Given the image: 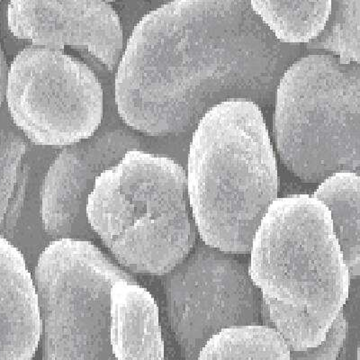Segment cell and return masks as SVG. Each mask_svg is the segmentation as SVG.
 <instances>
[{
	"instance_id": "cell-17",
	"label": "cell",
	"mask_w": 360,
	"mask_h": 360,
	"mask_svg": "<svg viewBox=\"0 0 360 360\" xmlns=\"http://www.w3.org/2000/svg\"><path fill=\"white\" fill-rule=\"evenodd\" d=\"M20 158L18 148L0 144V236L14 228L24 202V188L18 176Z\"/></svg>"
},
{
	"instance_id": "cell-15",
	"label": "cell",
	"mask_w": 360,
	"mask_h": 360,
	"mask_svg": "<svg viewBox=\"0 0 360 360\" xmlns=\"http://www.w3.org/2000/svg\"><path fill=\"white\" fill-rule=\"evenodd\" d=\"M290 349L275 328L243 324L224 328L209 339L198 359H290Z\"/></svg>"
},
{
	"instance_id": "cell-2",
	"label": "cell",
	"mask_w": 360,
	"mask_h": 360,
	"mask_svg": "<svg viewBox=\"0 0 360 360\" xmlns=\"http://www.w3.org/2000/svg\"><path fill=\"white\" fill-rule=\"evenodd\" d=\"M250 254V278L289 349L320 345L348 301L350 285L329 208L309 195L276 198Z\"/></svg>"
},
{
	"instance_id": "cell-5",
	"label": "cell",
	"mask_w": 360,
	"mask_h": 360,
	"mask_svg": "<svg viewBox=\"0 0 360 360\" xmlns=\"http://www.w3.org/2000/svg\"><path fill=\"white\" fill-rule=\"evenodd\" d=\"M274 105L276 150L289 172L307 183L359 175V63L305 54L283 74Z\"/></svg>"
},
{
	"instance_id": "cell-16",
	"label": "cell",
	"mask_w": 360,
	"mask_h": 360,
	"mask_svg": "<svg viewBox=\"0 0 360 360\" xmlns=\"http://www.w3.org/2000/svg\"><path fill=\"white\" fill-rule=\"evenodd\" d=\"M360 0H332L320 34L304 44L307 50L330 51L343 63H360Z\"/></svg>"
},
{
	"instance_id": "cell-4",
	"label": "cell",
	"mask_w": 360,
	"mask_h": 360,
	"mask_svg": "<svg viewBox=\"0 0 360 360\" xmlns=\"http://www.w3.org/2000/svg\"><path fill=\"white\" fill-rule=\"evenodd\" d=\"M86 217L119 264L164 276L191 252L198 236L186 169L172 158L131 150L96 178Z\"/></svg>"
},
{
	"instance_id": "cell-10",
	"label": "cell",
	"mask_w": 360,
	"mask_h": 360,
	"mask_svg": "<svg viewBox=\"0 0 360 360\" xmlns=\"http://www.w3.org/2000/svg\"><path fill=\"white\" fill-rule=\"evenodd\" d=\"M107 159L69 150L51 167L41 191L45 231L57 239L90 240L96 234L86 217V204L96 178L107 169Z\"/></svg>"
},
{
	"instance_id": "cell-18",
	"label": "cell",
	"mask_w": 360,
	"mask_h": 360,
	"mask_svg": "<svg viewBox=\"0 0 360 360\" xmlns=\"http://www.w3.org/2000/svg\"><path fill=\"white\" fill-rule=\"evenodd\" d=\"M349 333V323L343 309L337 315L326 334V340L314 348L307 350H291L290 359L333 360L338 358Z\"/></svg>"
},
{
	"instance_id": "cell-13",
	"label": "cell",
	"mask_w": 360,
	"mask_h": 360,
	"mask_svg": "<svg viewBox=\"0 0 360 360\" xmlns=\"http://www.w3.org/2000/svg\"><path fill=\"white\" fill-rule=\"evenodd\" d=\"M359 195V175L350 172L330 176L313 195L329 208L350 278H358L360 274Z\"/></svg>"
},
{
	"instance_id": "cell-1",
	"label": "cell",
	"mask_w": 360,
	"mask_h": 360,
	"mask_svg": "<svg viewBox=\"0 0 360 360\" xmlns=\"http://www.w3.org/2000/svg\"><path fill=\"white\" fill-rule=\"evenodd\" d=\"M307 51L278 40L250 0H173L134 29L115 78L119 115L168 136L193 134L221 102L272 108L283 74Z\"/></svg>"
},
{
	"instance_id": "cell-21",
	"label": "cell",
	"mask_w": 360,
	"mask_h": 360,
	"mask_svg": "<svg viewBox=\"0 0 360 360\" xmlns=\"http://www.w3.org/2000/svg\"><path fill=\"white\" fill-rule=\"evenodd\" d=\"M0 1H1V0H0Z\"/></svg>"
},
{
	"instance_id": "cell-8",
	"label": "cell",
	"mask_w": 360,
	"mask_h": 360,
	"mask_svg": "<svg viewBox=\"0 0 360 360\" xmlns=\"http://www.w3.org/2000/svg\"><path fill=\"white\" fill-rule=\"evenodd\" d=\"M243 255L209 246L198 236L188 256L164 275L169 323L183 358L198 359L224 328L262 324V292Z\"/></svg>"
},
{
	"instance_id": "cell-14",
	"label": "cell",
	"mask_w": 360,
	"mask_h": 360,
	"mask_svg": "<svg viewBox=\"0 0 360 360\" xmlns=\"http://www.w3.org/2000/svg\"><path fill=\"white\" fill-rule=\"evenodd\" d=\"M250 4L278 40L307 44L323 30L332 0H250Z\"/></svg>"
},
{
	"instance_id": "cell-6",
	"label": "cell",
	"mask_w": 360,
	"mask_h": 360,
	"mask_svg": "<svg viewBox=\"0 0 360 360\" xmlns=\"http://www.w3.org/2000/svg\"><path fill=\"white\" fill-rule=\"evenodd\" d=\"M120 281L136 282L90 240L63 238L45 248L34 272L44 359H115L110 297Z\"/></svg>"
},
{
	"instance_id": "cell-9",
	"label": "cell",
	"mask_w": 360,
	"mask_h": 360,
	"mask_svg": "<svg viewBox=\"0 0 360 360\" xmlns=\"http://www.w3.org/2000/svg\"><path fill=\"white\" fill-rule=\"evenodd\" d=\"M8 19L18 39L51 49L84 47L109 70L123 50L120 19L105 0H11Z\"/></svg>"
},
{
	"instance_id": "cell-20",
	"label": "cell",
	"mask_w": 360,
	"mask_h": 360,
	"mask_svg": "<svg viewBox=\"0 0 360 360\" xmlns=\"http://www.w3.org/2000/svg\"><path fill=\"white\" fill-rule=\"evenodd\" d=\"M105 1H108V2H112V1H115V0H105Z\"/></svg>"
},
{
	"instance_id": "cell-3",
	"label": "cell",
	"mask_w": 360,
	"mask_h": 360,
	"mask_svg": "<svg viewBox=\"0 0 360 360\" xmlns=\"http://www.w3.org/2000/svg\"><path fill=\"white\" fill-rule=\"evenodd\" d=\"M186 173L202 242L250 254L254 234L278 192L276 155L259 105L233 99L205 112L192 134Z\"/></svg>"
},
{
	"instance_id": "cell-19",
	"label": "cell",
	"mask_w": 360,
	"mask_h": 360,
	"mask_svg": "<svg viewBox=\"0 0 360 360\" xmlns=\"http://www.w3.org/2000/svg\"><path fill=\"white\" fill-rule=\"evenodd\" d=\"M8 64H6L4 53H3L1 44H0V107H1L3 101H4L6 83H8Z\"/></svg>"
},
{
	"instance_id": "cell-7",
	"label": "cell",
	"mask_w": 360,
	"mask_h": 360,
	"mask_svg": "<svg viewBox=\"0 0 360 360\" xmlns=\"http://www.w3.org/2000/svg\"><path fill=\"white\" fill-rule=\"evenodd\" d=\"M6 96L14 123L39 146L79 143L101 124L103 90L95 73L51 48L29 47L15 56Z\"/></svg>"
},
{
	"instance_id": "cell-11",
	"label": "cell",
	"mask_w": 360,
	"mask_h": 360,
	"mask_svg": "<svg viewBox=\"0 0 360 360\" xmlns=\"http://www.w3.org/2000/svg\"><path fill=\"white\" fill-rule=\"evenodd\" d=\"M39 302L27 262L0 236V359H31L41 340Z\"/></svg>"
},
{
	"instance_id": "cell-12",
	"label": "cell",
	"mask_w": 360,
	"mask_h": 360,
	"mask_svg": "<svg viewBox=\"0 0 360 360\" xmlns=\"http://www.w3.org/2000/svg\"><path fill=\"white\" fill-rule=\"evenodd\" d=\"M110 344L115 359H164L159 308L137 282L120 281L112 287Z\"/></svg>"
}]
</instances>
